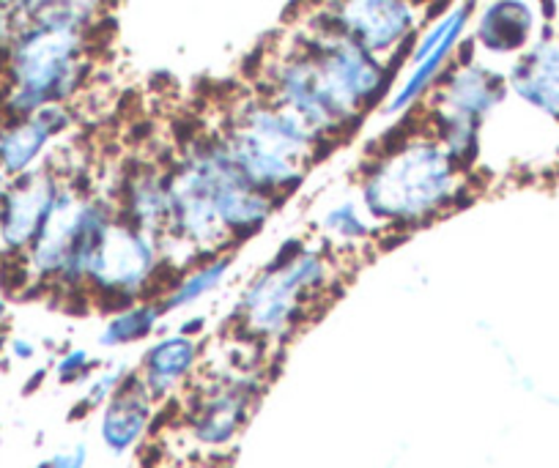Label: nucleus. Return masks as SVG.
Returning a JSON list of instances; mask_svg holds the SVG:
<instances>
[{"label": "nucleus", "mask_w": 559, "mask_h": 468, "mask_svg": "<svg viewBox=\"0 0 559 468\" xmlns=\"http://www.w3.org/2000/svg\"><path fill=\"white\" fill-rule=\"evenodd\" d=\"M357 190L379 228L414 230L455 212L466 190V170L419 129L368 159Z\"/></svg>", "instance_id": "f257e3e1"}, {"label": "nucleus", "mask_w": 559, "mask_h": 468, "mask_svg": "<svg viewBox=\"0 0 559 468\" xmlns=\"http://www.w3.org/2000/svg\"><path fill=\"white\" fill-rule=\"evenodd\" d=\"M219 137L236 168L252 184L277 197L302 184L310 165L330 143L305 118L263 96L261 91L234 107Z\"/></svg>", "instance_id": "f03ea898"}, {"label": "nucleus", "mask_w": 559, "mask_h": 468, "mask_svg": "<svg viewBox=\"0 0 559 468\" xmlns=\"http://www.w3.org/2000/svg\"><path fill=\"white\" fill-rule=\"evenodd\" d=\"M85 28L36 23L0 56V118H23L47 105H72L91 74Z\"/></svg>", "instance_id": "7ed1b4c3"}, {"label": "nucleus", "mask_w": 559, "mask_h": 468, "mask_svg": "<svg viewBox=\"0 0 559 468\" xmlns=\"http://www.w3.org/2000/svg\"><path fill=\"white\" fill-rule=\"evenodd\" d=\"M337 266L326 250L292 239L245 285L236 304L241 329L263 343H286L335 288Z\"/></svg>", "instance_id": "20e7f679"}, {"label": "nucleus", "mask_w": 559, "mask_h": 468, "mask_svg": "<svg viewBox=\"0 0 559 468\" xmlns=\"http://www.w3.org/2000/svg\"><path fill=\"white\" fill-rule=\"evenodd\" d=\"M299 41L310 50L319 67L321 83L348 129L362 121L365 112L386 96L392 80V61L362 50L343 36L308 25Z\"/></svg>", "instance_id": "39448f33"}, {"label": "nucleus", "mask_w": 559, "mask_h": 468, "mask_svg": "<svg viewBox=\"0 0 559 468\" xmlns=\"http://www.w3.org/2000/svg\"><path fill=\"white\" fill-rule=\"evenodd\" d=\"M179 156L195 170L201 184L206 187L209 197H212L214 208H217L219 219H223L225 230L234 241L258 233L277 212L280 197L252 184L236 168L219 132L192 137Z\"/></svg>", "instance_id": "423d86ee"}, {"label": "nucleus", "mask_w": 559, "mask_h": 468, "mask_svg": "<svg viewBox=\"0 0 559 468\" xmlns=\"http://www.w3.org/2000/svg\"><path fill=\"white\" fill-rule=\"evenodd\" d=\"M168 261L159 236L116 219L91 263L85 293L99 296L102 301H116L118 307L138 301L152 288Z\"/></svg>", "instance_id": "0eeeda50"}, {"label": "nucleus", "mask_w": 559, "mask_h": 468, "mask_svg": "<svg viewBox=\"0 0 559 468\" xmlns=\"http://www.w3.org/2000/svg\"><path fill=\"white\" fill-rule=\"evenodd\" d=\"M419 12L417 0H324L308 25L392 61L417 34Z\"/></svg>", "instance_id": "6e6552de"}, {"label": "nucleus", "mask_w": 559, "mask_h": 468, "mask_svg": "<svg viewBox=\"0 0 559 468\" xmlns=\"http://www.w3.org/2000/svg\"><path fill=\"white\" fill-rule=\"evenodd\" d=\"M261 94L305 118L321 137L337 140L352 132L332 105L319 67L299 36L263 63Z\"/></svg>", "instance_id": "1a4fd4ad"}, {"label": "nucleus", "mask_w": 559, "mask_h": 468, "mask_svg": "<svg viewBox=\"0 0 559 468\" xmlns=\"http://www.w3.org/2000/svg\"><path fill=\"white\" fill-rule=\"evenodd\" d=\"M63 179L67 173L58 170L47 156L45 165L36 170L0 184V261H14L28 252L50 214Z\"/></svg>", "instance_id": "9d476101"}, {"label": "nucleus", "mask_w": 559, "mask_h": 468, "mask_svg": "<svg viewBox=\"0 0 559 468\" xmlns=\"http://www.w3.org/2000/svg\"><path fill=\"white\" fill-rule=\"evenodd\" d=\"M74 129L72 105H47L23 118L0 121V173L17 179L50 156L52 145Z\"/></svg>", "instance_id": "9b49d317"}, {"label": "nucleus", "mask_w": 559, "mask_h": 468, "mask_svg": "<svg viewBox=\"0 0 559 468\" xmlns=\"http://www.w3.org/2000/svg\"><path fill=\"white\" fill-rule=\"evenodd\" d=\"M85 195H88V190L80 187L72 176L63 179L39 236L28 247V252L20 257V263L25 268V277H28V285L56 288L58 277L63 272V263L69 257V250H72L74 233H78L80 208H83Z\"/></svg>", "instance_id": "f8f14e48"}, {"label": "nucleus", "mask_w": 559, "mask_h": 468, "mask_svg": "<svg viewBox=\"0 0 559 468\" xmlns=\"http://www.w3.org/2000/svg\"><path fill=\"white\" fill-rule=\"evenodd\" d=\"M508 80L497 69L477 61L453 63L437 88L428 94V112L486 123L508 96Z\"/></svg>", "instance_id": "ddd939ff"}, {"label": "nucleus", "mask_w": 559, "mask_h": 468, "mask_svg": "<svg viewBox=\"0 0 559 468\" xmlns=\"http://www.w3.org/2000/svg\"><path fill=\"white\" fill-rule=\"evenodd\" d=\"M258 400V381L252 375H228L198 397L190 417L192 439L209 449L234 444L250 419Z\"/></svg>", "instance_id": "4468645a"}, {"label": "nucleus", "mask_w": 559, "mask_h": 468, "mask_svg": "<svg viewBox=\"0 0 559 468\" xmlns=\"http://www.w3.org/2000/svg\"><path fill=\"white\" fill-rule=\"evenodd\" d=\"M508 91L530 110L559 123V36L532 41L504 74Z\"/></svg>", "instance_id": "2eb2a0df"}, {"label": "nucleus", "mask_w": 559, "mask_h": 468, "mask_svg": "<svg viewBox=\"0 0 559 468\" xmlns=\"http://www.w3.org/2000/svg\"><path fill=\"white\" fill-rule=\"evenodd\" d=\"M540 7L537 0H491L483 7L475 25V45L488 56H521L540 39Z\"/></svg>", "instance_id": "dca6fc26"}, {"label": "nucleus", "mask_w": 559, "mask_h": 468, "mask_svg": "<svg viewBox=\"0 0 559 468\" xmlns=\"http://www.w3.org/2000/svg\"><path fill=\"white\" fill-rule=\"evenodd\" d=\"M469 23H472V3H459V7H455V23L450 25L444 39L433 47L431 56H426L419 63H414V67L408 69L406 80L392 91V96L384 105L386 116H406V112H412L419 101L428 99V94L437 88L442 74L448 72V69L455 63V58H459V47L461 41H464Z\"/></svg>", "instance_id": "f3484780"}, {"label": "nucleus", "mask_w": 559, "mask_h": 468, "mask_svg": "<svg viewBox=\"0 0 559 468\" xmlns=\"http://www.w3.org/2000/svg\"><path fill=\"white\" fill-rule=\"evenodd\" d=\"M112 203H116V214L121 223L163 239L168 230L170 212L168 173L163 168H152V165L132 170L123 176L121 190Z\"/></svg>", "instance_id": "a211bd4d"}, {"label": "nucleus", "mask_w": 559, "mask_h": 468, "mask_svg": "<svg viewBox=\"0 0 559 468\" xmlns=\"http://www.w3.org/2000/svg\"><path fill=\"white\" fill-rule=\"evenodd\" d=\"M154 417V400L140 384L138 373H129L116 395L102 406L99 435L112 455H127L143 435Z\"/></svg>", "instance_id": "6ab92c4d"}, {"label": "nucleus", "mask_w": 559, "mask_h": 468, "mask_svg": "<svg viewBox=\"0 0 559 468\" xmlns=\"http://www.w3.org/2000/svg\"><path fill=\"white\" fill-rule=\"evenodd\" d=\"M198 359H201V343L190 335H165L157 343L148 346V351L140 359V384L146 386L152 400H165L174 395L187 375L195 370Z\"/></svg>", "instance_id": "aec40b11"}, {"label": "nucleus", "mask_w": 559, "mask_h": 468, "mask_svg": "<svg viewBox=\"0 0 559 468\" xmlns=\"http://www.w3.org/2000/svg\"><path fill=\"white\" fill-rule=\"evenodd\" d=\"M236 255L230 250L217 252V255L201 257L195 266L187 268L174 285H168L163 296V304L168 312L187 310V307L198 304L201 299L212 296L214 290H219L228 279L230 268H234Z\"/></svg>", "instance_id": "412c9836"}, {"label": "nucleus", "mask_w": 559, "mask_h": 468, "mask_svg": "<svg viewBox=\"0 0 559 468\" xmlns=\"http://www.w3.org/2000/svg\"><path fill=\"white\" fill-rule=\"evenodd\" d=\"M165 304L163 299H138L129 301V304L118 307L110 315V321L105 324L99 335L102 348H123L132 346V343L146 340L157 332L159 321L165 319Z\"/></svg>", "instance_id": "4be33fe9"}, {"label": "nucleus", "mask_w": 559, "mask_h": 468, "mask_svg": "<svg viewBox=\"0 0 559 468\" xmlns=\"http://www.w3.org/2000/svg\"><path fill=\"white\" fill-rule=\"evenodd\" d=\"M319 228L324 233L326 244L343 247V250H359V247L373 244L379 236V225L368 217L359 201H337L319 219Z\"/></svg>", "instance_id": "5701e85b"}, {"label": "nucleus", "mask_w": 559, "mask_h": 468, "mask_svg": "<svg viewBox=\"0 0 559 468\" xmlns=\"http://www.w3.org/2000/svg\"><path fill=\"white\" fill-rule=\"evenodd\" d=\"M129 368L127 364H116V368H107L105 373H96L91 379L88 392L83 397V411H91V408H102L112 395H116L118 386L127 381Z\"/></svg>", "instance_id": "b1692460"}, {"label": "nucleus", "mask_w": 559, "mask_h": 468, "mask_svg": "<svg viewBox=\"0 0 559 468\" xmlns=\"http://www.w3.org/2000/svg\"><path fill=\"white\" fill-rule=\"evenodd\" d=\"M52 7L69 17L72 23H78L80 28H94L96 20L107 12L110 7V0H50Z\"/></svg>", "instance_id": "393cba45"}, {"label": "nucleus", "mask_w": 559, "mask_h": 468, "mask_svg": "<svg viewBox=\"0 0 559 468\" xmlns=\"http://www.w3.org/2000/svg\"><path fill=\"white\" fill-rule=\"evenodd\" d=\"M91 370H94V359H91V353L85 348H72L56 364V375L61 384H78Z\"/></svg>", "instance_id": "a878e982"}, {"label": "nucleus", "mask_w": 559, "mask_h": 468, "mask_svg": "<svg viewBox=\"0 0 559 468\" xmlns=\"http://www.w3.org/2000/svg\"><path fill=\"white\" fill-rule=\"evenodd\" d=\"M85 463H88V446L74 444L72 449L52 455L47 468H85Z\"/></svg>", "instance_id": "bb28decb"}, {"label": "nucleus", "mask_w": 559, "mask_h": 468, "mask_svg": "<svg viewBox=\"0 0 559 468\" xmlns=\"http://www.w3.org/2000/svg\"><path fill=\"white\" fill-rule=\"evenodd\" d=\"M9 348H12V357L23 359V362L36 357V346L31 340H25V337H14V340L9 343Z\"/></svg>", "instance_id": "cd10ccee"}, {"label": "nucleus", "mask_w": 559, "mask_h": 468, "mask_svg": "<svg viewBox=\"0 0 559 468\" xmlns=\"http://www.w3.org/2000/svg\"><path fill=\"white\" fill-rule=\"evenodd\" d=\"M203 324H206V321L203 319H195V321H187V324H181V335H190V337H195L198 332L203 329Z\"/></svg>", "instance_id": "c85d7f7f"}, {"label": "nucleus", "mask_w": 559, "mask_h": 468, "mask_svg": "<svg viewBox=\"0 0 559 468\" xmlns=\"http://www.w3.org/2000/svg\"><path fill=\"white\" fill-rule=\"evenodd\" d=\"M9 319V299L7 293H3V288H0V324Z\"/></svg>", "instance_id": "c756f323"}]
</instances>
